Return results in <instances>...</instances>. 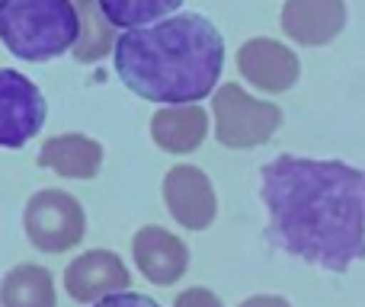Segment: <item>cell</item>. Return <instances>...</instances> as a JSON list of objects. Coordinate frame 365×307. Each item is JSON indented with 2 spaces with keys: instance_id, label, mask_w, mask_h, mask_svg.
I'll use <instances>...</instances> for the list:
<instances>
[{
  "instance_id": "cell-11",
  "label": "cell",
  "mask_w": 365,
  "mask_h": 307,
  "mask_svg": "<svg viewBox=\"0 0 365 307\" xmlns=\"http://www.w3.org/2000/svg\"><path fill=\"white\" fill-rule=\"evenodd\" d=\"M346 29V0H285L282 32L295 45H330Z\"/></svg>"
},
{
  "instance_id": "cell-7",
  "label": "cell",
  "mask_w": 365,
  "mask_h": 307,
  "mask_svg": "<svg viewBox=\"0 0 365 307\" xmlns=\"http://www.w3.org/2000/svg\"><path fill=\"white\" fill-rule=\"evenodd\" d=\"M132 272L113 250H87L74 256L64 269V291L77 304H100L103 298H113L128 291Z\"/></svg>"
},
{
  "instance_id": "cell-8",
  "label": "cell",
  "mask_w": 365,
  "mask_h": 307,
  "mask_svg": "<svg viewBox=\"0 0 365 307\" xmlns=\"http://www.w3.org/2000/svg\"><path fill=\"white\" fill-rule=\"evenodd\" d=\"M164 205L180 227L205 231L218 214V195H215L212 179L199 167L180 163L164 176Z\"/></svg>"
},
{
  "instance_id": "cell-2",
  "label": "cell",
  "mask_w": 365,
  "mask_h": 307,
  "mask_svg": "<svg viewBox=\"0 0 365 307\" xmlns=\"http://www.w3.org/2000/svg\"><path fill=\"white\" fill-rule=\"evenodd\" d=\"M115 74L141 100L192 106L215 90L225 68V38L202 13H177L128 29L113 48Z\"/></svg>"
},
{
  "instance_id": "cell-16",
  "label": "cell",
  "mask_w": 365,
  "mask_h": 307,
  "mask_svg": "<svg viewBox=\"0 0 365 307\" xmlns=\"http://www.w3.org/2000/svg\"><path fill=\"white\" fill-rule=\"evenodd\" d=\"M173 307H225V304H221V298L208 288H186L177 295Z\"/></svg>"
},
{
  "instance_id": "cell-10",
  "label": "cell",
  "mask_w": 365,
  "mask_h": 307,
  "mask_svg": "<svg viewBox=\"0 0 365 307\" xmlns=\"http://www.w3.org/2000/svg\"><path fill=\"white\" fill-rule=\"evenodd\" d=\"M132 256H135V266L141 269V276L148 282L160 285V288L180 282L189 269V246L182 244L177 234L164 231L158 224H148L135 234Z\"/></svg>"
},
{
  "instance_id": "cell-14",
  "label": "cell",
  "mask_w": 365,
  "mask_h": 307,
  "mask_svg": "<svg viewBox=\"0 0 365 307\" xmlns=\"http://www.w3.org/2000/svg\"><path fill=\"white\" fill-rule=\"evenodd\" d=\"M0 307H58L55 279L45 266H13L0 282Z\"/></svg>"
},
{
  "instance_id": "cell-4",
  "label": "cell",
  "mask_w": 365,
  "mask_h": 307,
  "mask_svg": "<svg viewBox=\"0 0 365 307\" xmlns=\"http://www.w3.org/2000/svg\"><path fill=\"white\" fill-rule=\"evenodd\" d=\"M215 113V138L231 151L259 147L279 132L282 125V109L276 103H266L250 96L240 83L218 87L212 100Z\"/></svg>"
},
{
  "instance_id": "cell-13",
  "label": "cell",
  "mask_w": 365,
  "mask_h": 307,
  "mask_svg": "<svg viewBox=\"0 0 365 307\" xmlns=\"http://www.w3.org/2000/svg\"><path fill=\"white\" fill-rule=\"evenodd\" d=\"M38 167L55 170L68 179H93L103 167V147L87 135H58L42 145Z\"/></svg>"
},
{
  "instance_id": "cell-6",
  "label": "cell",
  "mask_w": 365,
  "mask_h": 307,
  "mask_svg": "<svg viewBox=\"0 0 365 307\" xmlns=\"http://www.w3.org/2000/svg\"><path fill=\"white\" fill-rule=\"evenodd\" d=\"M48 103L26 74L0 68V147L19 151L45 125Z\"/></svg>"
},
{
  "instance_id": "cell-3",
  "label": "cell",
  "mask_w": 365,
  "mask_h": 307,
  "mask_svg": "<svg viewBox=\"0 0 365 307\" xmlns=\"http://www.w3.org/2000/svg\"><path fill=\"white\" fill-rule=\"evenodd\" d=\"M83 19L74 0H0V42L23 61L42 64L74 51Z\"/></svg>"
},
{
  "instance_id": "cell-18",
  "label": "cell",
  "mask_w": 365,
  "mask_h": 307,
  "mask_svg": "<svg viewBox=\"0 0 365 307\" xmlns=\"http://www.w3.org/2000/svg\"><path fill=\"white\" fill-rule=\"evenodd\" d=\"M240 307H292V304L279 295H253V298H247Z\"/></svg>"
},
{
  "instance_id": "cell-5",
  "label": "cell",
  "mask_w": 365,
  "mask_h": 307,
  "mask_svg": "<svg viewBox=\"0 0 365 307\" xmlns=\"http://www.w3.org/2000/svg\"><path fill=\"white\" fill-rule=\"evenodd\" d=\"M23 231L29 244L42 253H68L83 240L87 214L81 202L64 189H42L26 202Z\"/></svg>"
},
{
  "instance_id": "cell-1",
  "label": "cell",
  "mask_w": 365,
  "mask_h": 307,
  "mask_svg": "<svg viewBox=\"0 0 365 307\" xmlns=\"http://www.w3.org/2000/svg\"><path fill=\"white\" fill-rule=\"evenodd\" d=\"M259 199L276 250L336 276L365 259V170L282 154L259 170Z\"/></svg>"
},
{
  "instance_id": "cell-15",
  "label": "cell",
  "mask_w": 365,
  "mask_h": 307,
  "mask_svg": "<svg viewBox=\"0 0 365 307\" xmlns=\"http://www.w3.org/2000/svg\"><path fill=\"white\" fill-rule=\"evenodd\" d=\"M113 29H145L160 19L177 16L182 0H96Z\"/></svg>"
},
{
  "instance_id": "cell-12",
  "label": "cell",
  "mask_w": 365,
  "mask_h": 307,
  "mask_svg": "<svg viewBox=\"0 0 365 307\" xmlns=\"http://www.w3.org/2000/svg\"><path fill=\"white\" fill-rule=\"evenodd\" d=\"M208 135V113L192 106H164L151 119V138L167 154H192Z\"/></svg>"
},
{
  "instance_id": "cell-9",
  "label": "cell",
  "mask_w": 365,
  "mask_h": 307,
  "mask_svg": "<svg viewBox=\"0 0 365 307\" xmlns=\"http://www.w3.org/2000/svg\"><path fill=\"white\" fill-rule=\"evenodd\" d=\"M237 71L240 77L253 83L263 93H285L302 77V61L289 45L276 38H247L237 51Z\"/></svg>"
},
{
  "instance_id": "cell-17",
  "label": "cell",
  "mask_w": 365,
  "mask_h": 307,
  "mask_svg": "<svg viewBox=\"0 0 365 307\" xmlns=\"http://www.w3.org/2000/svg\"><path fill=\"white\" fill-rule=\"evenodd\" d=\"M96 307H160L154 298L148 295H138V291H122V295H113V298H103Z\"/></svg>"
}]
</instances>
